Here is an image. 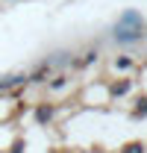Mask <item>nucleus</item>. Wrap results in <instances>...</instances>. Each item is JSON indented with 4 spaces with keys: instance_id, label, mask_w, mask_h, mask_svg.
I'll list each match as a JSON object with an SVG mask.
<instances>
[{
    "instance_id": "nucleus-2",
    "label": "nucleus",
    "mask_w": 147,
    "mask_h": 153,
    "mask_svg": "<svg viewBox=\"0 0 147 153\" xmlns=\"http://www.w3.org/2000/svg\"><path fill=\"white\" fill-rule=\"evenodd\" d=\"M129 153H138V150H135V147H129Z\"/></svg>"
},
{
    "instance_id": "nucleus-1",
    "label": "nucleus",
    "mask_w": 147,
    "mask_h": 153,
    "mask_svg": "<svg viewBox=\"0 0 147 153\" xmlns=\"http://www.w3.org/2000/svg\"><path fill=\"white\" fill-rule=\"evenodd\" d=\"M115 36H118V41H132V38L141 36V15L138 12H124L121 15V21H118V27H115Z\"/></svg>"
}]
</instances>
